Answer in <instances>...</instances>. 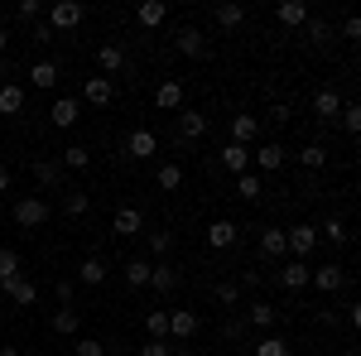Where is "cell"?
<instances>
[{
  "instance_id": "obj_47",
  "label": "cell",
  "mask_w": 361,
  "mask_h": 356,
  "mask_svg": "<svg viewBox=\"0 0 361 356\" xmlns=\"http://www.w3.org/2000/svg\"><path fill=\"white\" fill-rule=\"evenodd\" d=\"M342 39H347V44H357V39H361V20H357V15L342 20Z\"/></svg>"
},
{
  "instance_id": "obj_14",
  "label": "cell",
  "mask_w": 361,
  "mask_h": 356,
  "mask_svg": "<svg viewBox=\"0 0 361 356\" xmlns=\"http://www.w3.org/2000/svg\"><path fill=\"white\" fill-rule=\"evenodd\" d=\"M121 68H126V49H121V44H102V49H97V73L116 82Z\"/></svg>"
},
{
  "instance_id": "obj_25",
  "label": "cell",
  "mask_w": 361,
  "mask_h": 356,
  "mask_svg": "<svg viewBox=\"0 0 361 356\" xmlns=\"http://www.w3.org/2000/svg\"><path fill=\"white\" fill-rule=\"evenodd\" d=\"M20 111H25V87L5 82L0 87V116H20Z\"/></svg>"
},
{
  "instance_id": "obj_55",
  "label": "cell",
  "mask_w": 361,
  "mask_h": 356,
  "mask_svg": "<svg viewBox=\"0 0 361 356\" xmlns=\"http://www.w3.org/2000/svg\"><path fill=\"white\" fill-rule=\"evenodd\" d=\"M5 49H10V34H5V29H0V54H5Z\"/></svg>"
},
{
  "instance_id": "obj_4",
  "label": "cell",
  "mask_w": 361,
  "mask_h": 356,
  "mask_svg": "<svg viewBox=\"0 0 361 356\" xmlns=\"http://www.w3.org/2000/svg\"><path fill=\"white\" fill-rule=\"evenodd\" d=\"M197 328H202V318H197L193 308H173V313H169V337H173L178 347H183V342H193Z\"/></svg>"
},
{
  "instance_id": "obj_39",
  "label": "cell",
  "mask_w": 361,
  "mask_h": 356,
  "mask_svg": "<svg viewBox=\"0 0 361 356\" xmlns=\"http://www.w3.org/2000/svg\"><path fill=\"white\" fill-rule=\"evenodd\" d=\"M126 284H130V289H145V284H149V260H130V265H126Z\"/></svg>"
},
{
  "instance_id": "obj_7",
  "label": "cell",
  "mask_w": 361,
  "mask_h": 356,
  "mask_svg": "<svg viewBox=\"0 0 361 356\" xmlns=\"http://www.w3.org/2000/svg\"><path fill=\"white\" fill-rule=\"evenodd\" d=\"M236 241H241V226H236L231 217H217L212 226H207V246L212 250H231Z\"/></svg>"
},
{
  "instance_id": "obj_15",
  "label": "cell",
  "mask_w": 361,
  "mask_h": 356,
  "mask_svg": "<svg viewBox=\"0 0 361 356\" xmlns=\"http://www.w3.org/2000/svg\"><path fill=\"white\" fill-rule=\"evenodd\" d=\"M126 154H130V159H154V154H159V140H154V130H130V140H126Z\"/></svg>"
},
{
  "instance_id": "obj_30",
  "label": "cell",
  "mask_w": 361,
  "mask_h": 356,
  "mask_svg": "<svg viewBox=\"0 0 361 356\" xmlns=\"http://www.w3.org/2000/svg\"><path fill=\"white\" fill-rule=\"evenodd\" d=\"M299 164H304L308 173L328 168V145H318V140H313V145H304V149H299Z\"/></svg>"
},
{
  "instance_id": "obj_13",
  "label": "cell",
  "mask_w": 361,
  "mask_h": 356,
  "mask_svg": "<svg viewBox=\"0 0 361 356\" xmlns=\"http://www.w3.org/2000/svg\"><path fill=\"white\" fill-rule=\"evenodd\" d=\"M58 78H63V68H58L54 58H39V63L29 68V87H39V92H54Z\"/></svg>"
},
{
  "instance_id": "obj_38",
  "label": "cell",
  "mask_w": 361,
  "mask_h": 356,
  "mask_svg": "<svg viewBox=\"0 0 361 356\" xmlns=\"http://www.w3.org/2000/svg\"><path fill=\"white\" fill-rule=\"evenodd\" d=\"M145 332H149L154 342H164V337H169V313H164V308H154V313L145 318Z\"/></svg>"
},
{
  "instance_id": "obj_9",
  "label": "cell",
  "mask_w": 361,
  "mask_h": 356,
  "mask_svg": "<svg viewBox=\"0 0 361 356\" xmlns=\"http://www.w3.org/2000/svg\"><path fill=\"white\" fill-rule=\"evenodd\" d=\"M49 121H54L58 130H73V125L82 121V106H78V97H58L54 106H49Z\"/></svg>"
},
{
  "instance_id": "obj_2",
  "label": "cell",
  "mask_w": 361,
  "mask_h": 356,
  "mask_svg": "<svg viewBox=\"0 0 361 356\" xmlns=\"http://www.w3.org/2000/svg\"><path fill=\"white\" fill-rule=\"evenodd\" d=\"M284 246L294 260H308L313 250H318V226H308V221H294V226H284Z\"/></svg>"
},
{
  "instance_id": "obj_31",
  "label": "cell",
  "mask_w": 361,
  "mask_h": 356,
  "mask_svg": "<svg viewBox=\"0 0 361 356\" xmlns=\"http://www.w3.org/2000/svg\"><path fill=\"white\" fill-rule=\"evenodd\" d=\"M260 250L275 260V255H289V246H284V226H265L260 231Z\"/></svg>"
},
{
  "instance_id": "obj_29",
  "label": "cell",
  "mask_w": 361,
  "mask_h": 356,
  "mask_svg": "<svg viewBox=\"0 0 361 356\" xmlns=\"http://www.w3.org/2000/svg\"><path fill=\"white\" fill-rule=\"evenodd\" d=\"M149 289L173 294V289H178V270H173V265H149Z\"/></svg>"
},
{
  "instance_id": "obj_32",
  "label": "cell",
  "mask_w": 361,
  "mask_h": 356,
  "mask_svg": "<svg viewBox=\"0 0 361 356\" xmlns=\"http://www.w3.org/2000/svg\"><path fill=\"white\" fill-rule=\"evenodd\" d=\"M154 183H159L164 192H178V188H183V164H173V159H169V164H159Z\"/></svg>"
},
{
  "instance_id": "obj_43",
  "label": "cell",
  "mask_w": 361,
  "mask_h": 356,
  "mask_svg": "<svg viewBox=\"0 0 361 356\" xmlns=\"http://www.w3.org/2000/svg\"><path fill=\"white\" fill-rule=\"evenodd\" d=\"M212 299H217V303H226V308H231V303L241 299V284H231V279H222V284L212 289Z\"/></svg>"
},
{
  "instance_id": "obj_44",
  "label": "cell",
  "mask_w": 361,
  "mask_h": 356,
  "mask_svg": "<svg viewBox=\"0 0 361 356\" xmlns=\"http://www.w3.org/2000/svg\"><path fill=\"white\" fill-rule=\"evenodd\" d=\"M149 250L154 255H169L173 250V231H149Z\"/></svg>"
},
{
  "instance_id": "obj_37",
  "label": "cell",
  "mask_w": 361,
  "mask_h": 356,
  "mask_svg": "<svg viewBox=\"0 0 361 356\" xmlns=\"http://www.w3.org/2000/svg\"><path fill=\"white\" fill-rule=\"evenodd\" d=\"M92 164V149H87V145H68V149H63V168H87Z\"/></svg>"
},
{
  "instance_id": "obj_36",
  "label": "cell",
  "mask_w": 361,
  "mask_h": 356,
  "mask_svg": "<svg viewBox=\"0 0 361 356\" xmlns=\"http://www.w3.org/2000/svg\"><path fill=\"white\" fill-rule=\"evenodd\" d=\"M337 121H342V130H347V135H357V130H361V106H357V102H342Z\"/></svg>"
},
{
  "instance_id": "obj_49",
  "label": "cell",
  "mask_w": 361,
  "mask_h": 356,
  "mask_svg": "<svg viewBox=\"0 0 361 356\" xmlns=\"http://www.w3.org/2000/svg\"><path fill=\"white\" fill-rule=\"evenodd\" d=\"M169 352H173V347H169V342H154V337L140 347V356H169Z\"/></svg>"
},
{
  "instance_id": "obj_54",
  "label": "cell",
  "mask_w": 361,
  "mask_h": 356,
  "mask_svg": "<svg viewBox=\"0 0 361 356\" xmlns=\"http://www.w3.org/2000/svg\"><path fill=\"white\" fill-rule=\"evenodd\" d=\"M0 356H25V352L20 347H0Z\"/></svg>"
},
{
  "instance_id": "obj_10",
  "label": "cell",
  "mask_w": 361,
  "mask_h": 356,
  "mask_svg": "<svg viewBox=\"0 0 361 356\" xmlns=\"http://www.w3.org/2000/svg\"><path fill=\"white\" fill-rule=\"evenodd\" d=\"M308 284H313V289H323V294H337V289H342V284H347V270H342V265H333V260H328V265H318V270L308 274Z\"/></svg>"
},
{
  "instance_id": "obj_34",
  "label": "cell",
  "mask_w": 361,
  "mask_h": 356,
  "mask_svg": "<svg viewBox=\"0 0 361 356\" xmlns=\"http://www.w3.org/2000/svg\"><path fill=\"white\" fill-rule=\"evenodd\" d=\"M217 25H222V29L246 25V5H231V0H226V5H217Z\"/></svg>"
},
{
  "instance_id": "obj_1",
  "label": "cell",
  "mask_w": 361,
  "mask_h": 356,
  "mask_svg": "<svg viewBox=\"0 0 361 356\" xmlns=\"http://www.w3.org/2000/svg\"><path fill=\"white\" fill-rule=\"evenodd\" d=\"M82 20H87L82 0H54V5H49V29H54V34H68V29H78Z\"/></svg>"
},
{
  "instance_id": "obj_28",
  "label": "cell",
  "mask_w": 361,
  "mask_h": 356,
  "mask_svg": "<svg viewBox=\"0 0 361 356\" xmlns=\"http://www.w3.org/2000/svg\"><path fill=\"white\" fill-rule=\"evenodd\" d=\"M236 197H246V202H260V197H265V183H260L255 168H250V173H236Z\"/></svg>"
},
{
  "instance_id": "obj_50",
  "label": "cell",
  "mask_w": 361,
  "mask_h": 356,
  "mask_svg": "<svg viewBox=\"0 0 361 356\" xmlns=\"http://www.w3.org/2000/svg\"><path fill=\"white\" fill-rule=\"evenodd\" d=\"M15 15H20V20H39V0H20Z\"/></svg>"
},
{
  "instance_id": "obj_3",
  "label": "cell",
  "mask_w": 361,
  "mask_h": 356,
  "mask_svg": "<svg viewBox=\"0 0 361 356\" xmlns=\"http://www.w3.org/2000/svg\"><path fill=\"white\" fill-rule=\"evenodd\" d=\"M10 217H15V226L34 231V226H44V221H49V202H44V197H20V202L10 207Z\"/></svg>"
},
{
  "instance_id": "obj_23",
  "label": "cell",
  "mask_w": 361,
  "mask_h": 356,
  "mask_svg": "<svg viewBox=\"0 0 361 356\" xmlns=\"http://www.w3.org/2000/svg\"><path fill=\"white\" fill-rule=\"evenodd\" d=\"M222 168L226 173H250V149L246 145H222Z\"/></svg>"
},
{
  "instance_id": "obj_56",
  "label": "cell",
  "mask_w": 361,
  "mask_h": 356,
  "mask_svg": "<svg viewBox=\"0 0 361 356\" xmlns=\"http://www.w3.org/2000/svg\"><path fill=\"white\" fill-rule=\"evenodd\" d=\"M5 82H10V73H0V87H5Z\"/></svg>"
},
{
  "instance_id": "obj_51",
  "label": "cell",
  "mask_w": 361,
  "mask_h": 356,
  "mask_svg": "<svg viewBox=\"0 0 361 356\" xmlns=\"http://www.w3.org/2000/svg\"><path fill=\"white\" fill-rule=\"evenodd\" d=\"M73 303V279H58V308H68Z\"/></svg>"
},
{
  "instance_id": "obj_11",
  "label": "cell",
  "mask_w": 361,
  "mask_h": 356,
  "mask_svg": "<svg viewBox=\"0 0 361 356\" xmlns=\"http://www.w3.org/2000/svg\"><path fill=\"white\" fill-rule=\"evenodd\" d=\"M260 140V116H250V111H241V116H231V145H255Z\"/></svg>"
},
{
  "instance_id": "obj_6",
  "label": "cell",
  "mask_w": 361,
  "mask_h": 356,
  "mask_svg": "<svg viewBox=\"0 0 361 356\" xmlns=\"http://www.w3.org/2000/svg\"><path fill=\"white\" fill-rule=\"evenodd\" d=\"M178 135H183V145H197V140L207 135V111H193V106H183L178 116Z\"/></svg>"
},
{
  "instance_id": "obj_16",
  "label": "cell",
  "mask_w": 361,
  "mask_h": 356,
  "mask_svg": "<svg viewBox=\"0 0 361 356\" xmlns=\"http://www.w3.org/2000/svg\"><path fill=\"white\" fill-rule=\"evenodd\" d=\"M5 294L20 303V308H34V303H39V284L25 279V274H15V279H5Z\"/></svg>"
},
{
  "instance_id": "obj_35",
  "label": "cell",
  "mask_w": 361,
  "mask_h": 356,
  "mask_svg": "<svg viewBox=\"0 0 361 356\" xmlns=\"http://www.w3.org/2000/svg\"><path fill=\"white\" fill-rule=\"evenodd\" d=\"M78 323H82V318H78V308H58V313H54V332H58V337H73Z\"/></svg>"
},
{
  "instance_id": "obj_41",
  "label": "cell",
  "mask_w": 361,
  "mask_h": 356,
  "mask_svg": "<svg viewBox=\"0 0 361 356\" xmlns=\"http://www.w3.org/2000/svg\"><path fill=\"white\" fill-rule=\"evenodd\" d=\"M34 178H39L44 188H54L58 178H63V164H54V159H44V164H34Z\"/></svg>"
},
{
  "instance_id": "obj_19",
  "label": "cell",
  "mask_w": 361,
  "mask_h": 356,
  "mask_svg": "<svg viewBox=\"0 0 361 356\" xmlns=\"http://www.w3.org/2000/svg\"><path fill=\"white\" fill-rule=\"evenodd\" d=\"M111 231L116 236H140V231H145V212H140V207H121L116 221H111Z\"/></svg>"
},
{
  "instance_id": "obj_12",
  "label": "cell",
  "mask_w": 361,
  "mask_h": 356,
  "mask_svg": "<svg viewBox=\"0 0 361 356\" xmlns=\"http://www.w3.org/2000/svg\"><path fill=\"white\" fill-rule=\"evenodd\" d=\"M183 97H188V92H183L178 78H164V82L154 87V106L159 111H183Z\"/></svg>"
},
{
  "instance_id": "obj_5",
  "label": "cell",
  "mask_w": 361,
  "mask_h": 356,
  "mask_svg": "<svg viewBox=\"0 0 361 356\" xmlns=\"http://www.w3.org/2000/svg\"><path fill=\"white\" fill-rule=\"evenodd\" d=\"M284 159H289V149H284L279 140H265V145H255V149H250V164L260 168V173H275V168H284Z\"/></svg>"
},
{
  "instance_id": "obj_46",
  "label": "cell",
  "mask_w": 361,
  "mask_h": 356,
  "mask_svg": "<svg viewBox=\"0 0 361 356\" xmlns=\"http://www.w3.org/2000/svg\"><path fill=\"white\" fill-rule=\"evenodd\" d=\"M270 121H275V125H289V121H294V106H289V102H275V106H270Z\"/></svg>"
},
{
  "instance_id": "obj_53",
  "label": "cell",
  "mask_w": 361,
  "mask_h": 356,
  "mask_svg": "<svg viewBox=\"0 0 361 356\" xmlns=\"http://www.w3.org/2000/svg\"><path fill=\"white\" fill-rule=\"evenodd\" d=\"M169 356H197V352H193V347H173Z\"/></svg>"
},
{
  "instance_id": "obj_24",
  "label": "cell",
  "mask_w": 361,
  "mask_h": 356,
  "mask_svg": "<svg viewBox=\"0 0 361 356\" xmlns=\"http://www.w3.org/2000/svg\"><path fill=\"white\" fill-rule=\"evenodd\" d=\"M135 20L145 29H159L169 20V5H159V0H140V10H135Z\"/></svg>"
},
{
  "instance_id": "obj_52",
  "label": "cell",
  "mask_w": 361,
  "mask_h": 356,
  "mask_svg": "<svg viewBox=\"0 0 361 356\" xmlns=\"http://www.w3.org/2000/svg\"><path fill=\"white\" fill-rule=\"evenodd\" d=\"M10 188V168H5V159H0V192Z\"/></svg>"
},
{
  "instance_id": "obj_26",
  "label": "cell",
  "mask_w": 361,
  "mask_h": 356,
  "mask_svg": "<svg viewBox=\"0 0 361 356\" xmlns=\"http://www.w3.org/2000/svg\"><path fill=\"white\" fill-rule=\"evenodd\" d=\"M318 241H328V246H347L352 231H347V221H342V217H328L323 226H318Z\"/></svg>"
},
{
  "instance_id": "obj_48",
  "label": "cell",
  "mask_w": 361,
  "mask_h": 356,
  "mask_svg": "<svg viewBox=\"0 0 361 356\" xmlns=\"http://www.w3.org/2000/svg\"><path fill=\"white\" fill-rule=\"evenodd\" d=\"M78 356H106V347H102L97 337H82V342H78Z\"/></svg>"
},
{
  "instance_id": "obj_8",
  "label": "cell",
  "mask_w": 361,
  "mask_h": 356,
  "mask_svg": "<svg viewBox=\"0 0 361 356\" xmlns=\"http://www.w3.org/2000/svg\"><path fill=\"white\" fill-rule=\"evenodd\" d=\"M82 102H92V106H111L116 102V82L111 78H82Z\"/></svg>"
},
{
  "instance_id": "obj_45",
  "label": "cell",
  "mask_w": 361,
  "mask_h": 356,
  "mask_svg": "<svg viewBox=\"0 0 361 356\" xmlns=\"http://www.w3.org/2000/svg\"><path fill=\"white\" fill-rule=\"evenodd\" d=\"M308 39H313V44H328V39H333L328 20H308Z\"/></svg>"
},
{
  "instance_id": "obj_21",
  "label": "cell",
  "mask_w": 361,
  "mask_h": 356,
  "mask_svg": "<svg viewBox=\"0 0 361 356\" xmlns=\"http://www.w3.org/2000/svg\"><path fill=\"white\" fill-rule=\"evenodd\" d=\"M106 260H97V255H87L82 265H78V284H87V289H97V284H106Z\"/></svg>"
},
{
  "instance_id": "obj_22",
  "label": "cell",
  "mask_w": 361,
  "mask_h": 356,
  "mask_svg": "<svg viewBox=\"0 0 361 356\" xmlns=\"http://www.w3.org/2000/svg\"><path fill=\"white\" fill-rule=\"evenodd\" d=\"M246 323H250V328H255V332H270V328H275V303L255 299V303H250V308H246Z\"/></svg>"
},
{
  "instance_id": "obj_18",
  "label": "cell",
  "mask_w": 361,
  "mask_h": 356,
  "mask_svg": "<svg viewBox=\"0 0 361 356\" xmlns=\"http://www.w3.org/2000/svg\"><path fill=\"white\" fill-rule=\"evenodd\" d=\"M275 20L284 29H299V25H308V5H304V0H279V5H275Z\"/></svg>"
},
{
  "instance_id": "obj_42",
  "label": "cell",
  "mask_w": 361,
  "mask_h": 356,
  "mask_svg": "<svg viewBox=\"0 0 361 356\" xmlns=\"http://www.w3.org/2000/svg\"><path fill=\"white\" fill-rule=\"evenodd\" d=\"M15 274H20V255L5 246V250H0V284H5V279H15Z\"/></svg>"
},
{
  "instance_id": "obj_27",
  "label": "cell",
  "mask_w": 361,
  "mask_h": 356,
  "mask_svg": "<svg viewBox=\"0 0 361 356\" xmlns=\"http://www.w3.org/2000/svg\"><path fill=\"white\" fill-rule=\"evenodd\" d=\"M313 111H318V121H337V111H342V97H337L333 87H323V92L313 97Z\"/></svg>"
},
{
  "instance_id": "obj_20",
  "label": "cell",
  "mask_w": 361,
  "mask_h": 356,
  "mask_svg": "<svg viewBox=\"0 0 361 356\" xmlns=\"http://www.w3.org/2000/svg\"><path fill=\"white\" fill-rule=\"evenodd\" d=\"M178 54L183 58H207V39H202V29H178Z\"/></svg>"
},
{
  "instance_id": "obj_17",
  "label": "cell",
  "mask_w": 361,
  "mask_h": 356,
  "mask_svg": "<svg viewBox=\"0 0 361 356\" xmlns=\"http://www.w3.org/2000/svg\"><path fill=\"white\" fill-rule=\"evenodd\" d=\"M308 274H313V265H308V260H289V265L279 270V284H284L289 294H299V289H308Z\"/></svg>"
},
{
  "instance_id": "obj_40",
  "label": "cell",
  "mask_w": 361,
  "mask_h": 356,
  "mask_svg": "<svg viewBox=\"0 0 361 356\" xmlns=\"http://www.w3.org/2000/svg\"><path fill=\"white\" fill-rule=\"evenodd\" d=\"M87 207H92V197H87V192H78V188H68V197H63V212H68V217H82Z\"/></svg>"
},
{
  "instance_id": "obj_33",
  "label": "cell",
  "mask_w": 361,
  "mask_h": 356,
  "mask_svg": "<svg viewBox=\"0 0 361 356\" xmlns=\"http://www.w3.org/2000/svg\"><path fill=\"white\" fill-rule=\"evenodd\" d=\"M255 356H289V342L284 337H275V332H265V337H255V347H250Z\"/></svg>"
}]
</instances>
